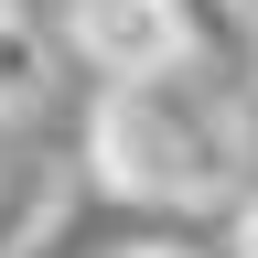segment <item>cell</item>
Wrapping results in <instances>:
<instances>
[{
	"label": "cell",
	"instance_id": "obj_2",
	"mask_svg": "<svg viewBox=\"0 0 258 258\" xmlns=\"http://www.w3.org/2000/svg\"><path fill=\"white\" fill-rule=\"evenodd\" d=\"M64 43H76V54H86V76H108V86L194 64V54H183L172 0H64Z\"/></svg>",
	"mask_w": 258,
	"mask_h": 258
},
{
	"label": "cell",
	"instance_id": "obj_6",
	"mask_svg": "<svg viewBox=\"0 0 258 258\" xmlns=\"http://www.w3.org/2000/svg\"><path fill=\"white\" fill-rule=\"evenodd\" d=\"M247 11H258V0H247Z\"/></svg>",
	"mask_w": 258,
	"mask_h": 258
},
{
	"label": "cell",
	"instance_id": "obj_1",
	"mask_svg": "<svg viewBox=\"0 0 258 258\" xmlns=\"http://www.w3.org/2000/svg\"><path fill=\"white\" fill-rule=\"evenodd\" d=\"M86 172L118 205H215L237 183V108L226 76L172 64V76H129L86 118Z\"/></svg>",
	"mask_w": 258,
	"mask_h": 258
},
{
	"label": "cell",
	"instance_id": "obj_3",
	"mask_svg": "<svg viewBox=\"0 0 258 258\" xmlns=\"http://www.w3.org/2000/svg\"><path fill=\"white\" fill-rule=\"evenodd\" d=\"M172 22H183V54L205 64V76H247V43H258L247 0H172Z\"/></svg>",
	"mask_w": 258,
	"mask_h": 258
},
{
	"label": "cell",
	"instance_id": "obj_5",
	"mask_svg": "<svg viewBox=\"0 0 258 258\" xmlns=\"http://www.w3.org/2000/svg\"><path fill=\"white\" fill-rule=\"evenodd\" d=\"M140 258H172V247H140Z\"/></svg>",
	"mask_w": 258,
	"mask_h": 258
},
{
	"label": "cell",
	"instance_id": "obj_4",
	"mask_svg": "<svg viewBox=\"0 0 258 258\" xmlns=\"http://www.w3.org/2000/svg\"><path fill=\"white\" fill-rule=\"evenodd\" d=\"M226 258H258V194L237 205V226H226Z\"/></svg>",
	"mask_w": 258,
	"mask_h": 258
}]
</instances>
